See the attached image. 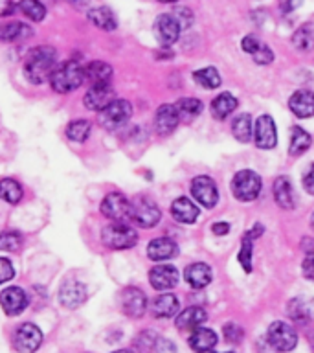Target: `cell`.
<instances>
[{"mask_svg": "<svg viewBox=\"0 0 314 353\" xmlns=\"http://www.w3.org/2000/svg\"><path fill=\"white\" fill-rule=\"evenodd\" d=\"M178 254V245L169 237H158L147 245V256L153 261H165Z\"/></svg>", "mask_w": 314, "mask_h": 353, "instance_id": "21", "label": "cell"}, {"mask_svg": "<svg viewBox=\"0 0 314 353\" xmlns=\"http://www.w3.org/2000/svg\"><path fill=\"white\" fill-rule=\"evenodd\" d=\"M182 121H193L202 112V101L197 98H182L175 103Z\"/></svg>", "mask_w": 314, "mask_h": 353, "instance_id": "33", "label": "cell"}, {"mask_svg": "<svg viewBox=\"0 0 314 353\" xmlns=\"http://www.w3.org/2000/svg\"><path fill=\"white\" fill-rule=\"evenodd\" d=\"M88 134H90V121L88 120H76L66 127V137L70 138L72 142H85Z\"/></svg>", "mask_w": 314, "mask_h": 353, "instance_id": "38", "label": "cell"}, {"mask_svg": "<svg viewBox=\"0 0 314 353\" xmlns=\"http://www.w3.org/2000/svg\"><path fill=\"white\" fill-rule=\"evenodd\" d=\"M131 114L132 107L127 99H114L103 110H99V123L107 131H114L123 123H127Z\"/></svg>", "mask_w": 314, "mask_h": 353, "instance_id": "5", "label": "cell"}, {"mask_svg": "<svg viewBox=\"0 0 314 353\" xmlns=\"http://www.w3.org/2000/svg\"><path fill=\"white\" fill-rule=\"evenodd\" d=\"M57 68V52L50 46L32 50L24 63L26 79L33 85H41L52 77L54 70Z\"/></svg>", "mask_w": 314, "mask_h": 353, "instance_id": "1", "label": "cell"}, {"mask_svg": "<svg viewBox=\"0 0 314 353\" xmlns=\"http://www.w3.org/2000/svg\"><path fill=\"white\" fill-rule=\"evenodd\" d=\"M180 309V303H178V298L175 294H160V296L154 298L153 302V314L156 319H171L175 316Z\"/></svg>", "mask_w": 314, "mask_h": 353, "instance_id": "27", "label": "cell"}, {"mask_svg": "<svg viewBox=\"0 0 314 353\" xmlns=\"http://www.w3.org/2000/svg\"><path fill=\"white\" fill-rule=\"evenodd\" d=\"M193 79L198 87L206 88V90H213V88L220 87V74L213 66H206V68L197 70L193 74Z\"/></svg>", "mask_w": 314, "mask_h": 353, "instance_id": "34", "label": "cell"}, {"mask_svg": "<svg viewBox=\"0 0 314 353\" xmlns=\"http://www.w3.org/2000/svg\"><path fill=\"white\" fill-rule=\"evenodd\" d=\"M101 239H103L105 247L112 248V250H125V248L136 245L138 234L134 228L125 223H112V225L105 226L101 232Z\"/></svg>", "mask_w": 314, "mask_h": 353, "instance_id": "4", "label": "cell"}, {"mask_svg": "<svg viewBox=\"0 0 314 353\" xmlns=\"http://www.w3.org/2000/svg\"><path fill=\"white\" fill-rule=\"evenodd\" d=\"M121 309L127 316L140 319L147 309V296L138 287H127L125 291L121 292Z\"/></svg>", "mask_w": 314, "mask_h": 353, "instance_id": "13", "label": "cell"}, {"mask_svg": "<svg viewBox=\"0 0 314 353\" xmlns=\"http://www.w3.org/2000/svg\"><path fill=\"white\" fill-rule=\"evenodd\" d=\"M180 123V116L175 105H162L154 116V129L162 137H167L175 131L176 125Z\"/></svg>", "mask_w": 314, "mask_h": 353, "instance_id": "18", "label": "cell"}, {"mask_svg": "<svg viewBox=\"0 0 314 353\" xmlns=\"http://www.w3.org/2000/svg\"><path fill=\"white\" fill-rule=\"evenodd\" d=\"M114 99L116 94L110 87V83H101V85H90L83 101H85V107H88L90 110H103Z\"/></svg>", "mask_w": 314, "mask_h": 353, "instance_id": "15", "label": "cell"}, {"mask_svg": "<svg viewBox=\"0 0 314 353\" xmlns=\"http://www.w3.org/2000/svg\"><path fill=\"white\" fill-rule=\"evenodd\" d=\"M15 350L21 353L37 352L39 346L43 344V331L35 324H22L13 335Z\"/></svg>", "mask_w": 314, "mask_h": 353, "instance_id": "10", "label": "cell"}, {"mask_svg": "<svg viewBox=\"0 0 314 353\" xmlns=\"http://www.w3.org/2000/svg\"><path fill=\"white\" fill-rule=\"evenodd\" d=\"M160 217H162V212H160L156 203H153L151 199L138 197L132 203L131 221H134L138 226H142V228H153V226L158 225Z\"/></svg>", "mask_w": 314, "mask_h": 353, "instance_id": "7", "label": "cell"}, {"mask_svg": "<svg viewBox=\"0 0 314 353\" xmlns=\"http://www.w3.org/2000/svg\"><path fill=\"white\" fill-rule=\"evenodd\" d=\"M303 188H305V192L314 195V164L303 175Z\"/></svg>", "mask_w": 314, "mask_h": 353, "instance_id": "47", "label": "cell"}, {"mask_svg": "<svg viewBox=\"0 0 314 353\" xmlns=\"http://www.w3.org/2000/svg\"><path fill=\"white\" fill-rule=\"evenodd\" d=\"M19 10L33 22H41L46 17V8L39 0H21Z\"/></svg>", "mask_w": 314, "mask_h": 353, "instance_id": "37", "label": "cell"}, {"mask_svg": "<svg viewBox=\"0 0 314 353\" xmlns=\"http://www.w3.org/2000/svg\"><path fill=\"white\" fill-rule=\"evenodd\" d=\"M241 46L247 54L252 55L253 61L259 63V65H270V63L274 61L272 50H270L263 41H259L258 37H253V35H247V37L242 39Z\"/></svg>", "mask_w": 314, "mask_h": 353, "instance_id": "20", "label": "cell"}, {"mask_svg": "<svg viewBox=\"0 0 314 353\" xmlns=\"http://www.w3.org/2000/svg\"><path fill=\"white\" fill-rule=\"evenodd\" d=\"M83 72H85V79L90 85L110 83V77H112V66L103 63V61H92V63H88L87 68H83Z\"/></svg>", "mask_w": 314, "mask_h": 353, "instance_id": "28", "label": "cell"}, {"mask_svg": "<svg viewBox=\"0 0 314 353\" xmlns=\"http://www.w3.org/2000/svg\"><path fill=\"white\" fill-rule=\"evenodd\" d=\"M184 278L193 289H204V287L211 283L213 272H211V267L208 263L198 261V263L187 265L186 270H184Z\"/></svg>", "mask_w": 314, "mask_h": 353, "instance_id": "19", "label": "cell"}, {"mask_svg": "<svg viewBox=\"0 0 314 353\" xmlns=\"http://www.w3.org/2000/svg\"><path fill=\"white\" fill-rule=\"evenodd\" d=\"M237 109V98L230 92L219 94L217 98L211 101V114L217 120H224Z\"/></svg>", "mask_w": 314, "mask_h": 353, "instance_id": "29", "label": "cell"}, {"mask_svg": "<svg viewBox=\"0 0 314 353\" xmlns=\"http://www.w3.org/2000/svg\"><path fill=\"white\" fill-rule=\"evenodd\" d=\"M311 225H313V228H314V214H313V217H311Z\"/></svg>", "mask_w": 314, "mask_h": 353, "instance_id": "54", "label": "cell"}, {"mask_svg": "<svg viewBox=\"0 0 314 353\" xmlns=\"http://www.w3.org/2000/svg\"><path fill=\"white\" fill-rule=\"evenodd\" d=\"M211 230H213L215 236H226L228 232H230V225L228 223H215L211 226Z\"/></svg>", "mask_w": 314, "mask_h": 353, "instance_id": "50", "label": "cell"}, {"mask_svg": "<svg viewBox=\"0 0 314 353\" xmlns=\"http://www.w3.org/2000/svg\"><path fill=\"white\" fill-rule=\"evenodd\" d=\"M269 344L278 352H291L297 344L296 331L292 330V325L285 324V322H274L269 327Z\"/></svg>", "mask_w": 314, "mask_h": 353, "instance_id": "8", "label": "cell"}, {"mask_svg": "<svg viewBox=\"0 0 314 353\" xmlns=\"http://www.w3.org/2000/svg\"><path fill=\"white\" fill-rule=\"evenodd\" d=\"M311 143H313V138H311V134L305 129H302V127H292L291 148H289V153L292 157H302L303 153H307Z\"/></svg>", "mask_w": 314, "mask_h": 353, "instance_id": "32", "label": "cell"}, {"mask_svg": "<svg viewBox=\"0 0 314 353\" xmlns=\"http://www.w3.org/2000/svg\"><path fill=\"white\" fill-rule=\"evenodd\" d=\"M231 132H233V137H236V140H239V142H248L250 138L253 137V129H252V118H250V114H239L236 118V120L231 121Z\"/></svg>", "mask_w": 314, "mask_h": 353, "instance_id": "35", "label": "cell"}, {"mask_svg": "<svg viewBox=\"0 0 314 353\" xmlns=\"http://www.w3.org/2000/svg\"><path fill=\"white\" fill-rule=\"evenodd\" d=\"M158 2H164V4H171V2H176V0H158Z\"/></svg>", "mask_w": 314, "mask_h": 353, "instance_id": "53", "label": "cell"}, {"mask_svg": "<svg viewBox=\"0 0 314 353\" xmlns=\"http://www.w3.org/2000/svg\"><path fill=\"white\" fill-rule=\"evenodd\" d=\"M132 203L123 195V193L112 192L103 199L101 203V214L107 219H112L114 223H123L131 219Z\"/></svg>", "mask_w": 314, "mask_h": 353, "instance_id": "6", "label": "cell"}, {"mask_svg": "<svg viewBox=\"0 0 314 353\" xmlns=\"http://www.w3.org/2000/svg\"><path fill=\"white\" fill-rule=\"evenodd\" d=\"M224 336L228 342H233V344H237V342L242 341V330L237 324L230 322V324L224 325Z\"/></svg>", "mask_w": 314, "mask_h": 353, "instance_id": "44", "label": "cell"}, {"mask_svg": "<svg viewBox=\"0 0 314 353\" xmlns=\"http://www.w3.org/2000/svg\"><path fill=\"white\" fill-rule=\"evenodd\" d=\"M253 239L248 234L242 236L241 250H239V263L247 272H252V256H253Z\"/></svg>", "mask_w": 314, "mask_h": 353, "instance_id": "39", "label": "cell"}, {"mask_svg": "<svg viewBox=\"0 0 314 353\" xmlns=\"http://www.w3.org/2000/svg\"><path fill=\"white\" fill-rule=\"evenodd\" d=\"M180 280V272L173 265H156L149 272V281L156 291H169Z\"/></svg>", "mask_w": 314, "mask_h": 353, "instance_id": "14", "label": "cell"}, {"mask_svg": "<svg viewBox=\"0 0 314 353\" xmlns=\"http://www.w3.org/2000/svg\"><path fill=\"white\" fill-rule=\"evenodd\" d=\"M300 6H302V0H281V11L283 13H291Z\"/></svg>", "mask_w": 314, "mask_h": 353, "instance_id": "49", "label": "cell"}, {"mask_svg": "<svg viewBox=\"0 0 314 353\" xmlns=\"http://www.w3.org/2000/svg\"><path fill=\"white\" fill-rule=\"evenodd\" d=\"M171 215L175 217L178 223L184 225H193L198 217V208L197 204L189 201L187 197H178L171 204Z\"/></svg>", "mask_w": 314, "mask_h": 353, "instance_id": "24", "label": "cell"}, {"mask_svg": "<svg viewBox=\"0 0 314 353\" xmlns=\"http://www.w3.org/2000/svg\"><path fill=\"white\" fill-rule=\"evenodd\" d=\"M289 107L297 118H313L314 116V92L297 90L289 99Z\"/></svg>", "mask_w": 314, "mask_h": 353, "instance_id": "22", "label": "cell"}, {"mask_svg": "<svg viewBox=\"0 0 314 353\" xmlns=\"http://www.w3.org/2000/svg\"><path fill=\"white\" fill-rule=\"evenodd\" d=\"M253 142L259 149H272L278 143V132H275V123L272 116H259L253 127Z\"/></svg>", "mask_w": 314, "mask_h": 353, "instance_id": "12", "label": "cell"}, {"mask_svg": "<svg viewBox=\"0 0 314 353\" xmlns=\"http://www.w3.org/2000/svg\"><path fill=\"white\" fill-rule=\"evenodd\" d=\"M261 188H263L261 176L252 170L239 171L231 181V193H233V197L237 201H242V203L258 199L259 193H261Z\"/></svg>", "mask_w": 314, "mask_h": 353, "instance_id": "3", "label": "cell"}, {"mask_svg": "<svg viewBox=\"0 0 314 353\" xmlns=\"http://www.w3.org/2000/svg\"><path fill=\"white\" fill-rule=\"evenodd\" d=\"M191 193L195 201L204 208H213L219 203V188L209 176H195L191 182Z\"/></svg>", "mask_w": 314, "mask_h": 353, "instance_id": "9", "label": "cell"}, {"mask_svg": "<svg viewBox=\"0 0 314 353\" xmlns=\"http://www.w3.org/2000/svg\"><path fill=\"white\" fill-rule=\"evenodd\" d=\"M59 300L61 303L68 309H76L85 303L87 300V285L81 281H66L65 285L61 287L59 291Z\"/></svg>", "mask_w": 314, "mask_h": 353, "instance_id": "17", "label": "cell"}, {"mask_svg": "<svg viewBox=\"0 0 314 353\" xmlns=\"http://www.w3.org/2000/svg\"><path fill=\"white\" fill-rule=\"evenodd\" d=\"M0 199L10 204H17L22 199V186L15 179H2L0 181Z\"/></svg>", "mask_w": 314, "mask_h": 353, "instance_id": "36", "label": "cell"}, {"mask_svg": "<svg viewBox=\"0 0 314 353\" xmlns=\"http://www.w3.org/2000/svg\"><path fill=\"white\" fill-rule=\"evenodd\" d=\"M112 353H134L131 350H118V352H112Z\"/></svg>", "mask_w": 314, "mask_h": 353, "instance_id": "51", "label": "cell"}, {"mask_svg": "<svg viewBox=\"0 0 314 353\" xmlns=\"http://www.w3.org/2000/svg\"><path fill=\"white\" fill-rule=\"evenodd\" d=\"M292 43L296 46L297 50H303V52H307L314 46V32L311 30V26H303L300 28L296 33H294V37H292Z\"/></svg>", "mask_w": 314, "mask_h": 353, "instance_id": "41", "label": "cell"}, {"mask_svg": "<svg viewBox=\"0 0 314 353\" xmlns=\"http://www.w3.org/2000/svg\"><path fill=\"white\" fill-rule=\"evenodd\" d=\"M208 319V314L204 311L202 307H187L184 309L178 316H176V327L180 331H187V330H197L200 327V324H204Z\"/></svg>", "mask_w": 314, "mask_h": 353, "instance_id": "26", "label": "cell"}, {"mask_svg": "<svg viewBox=\"0 0 314 353\" xmlns=\"http://www.w3.org/2000/svg\"><path fill=\"white\" fill-rule=\"evenodd\" d=\"M83 79H85V72L76 61H68V63H63L54 70L52 77H50V83H52V88L55 92L68 94L72 90L81 87Z\"/></svg>", "mask_w": 314, "mask_h": 353, "instance_id": "2", "label": "cell"}, {"mask_svg": "<svg viewBox=\"0 0 314 353\" xmlns=\"http://www.w3.org/2000/svg\"><path fill=\"white\" fill-rule=\"evenodd\" d=\"M274 199L283 210H294L296 197H294V188L286 176H278L274 181Z\"/></svg>", "mask_w": 314, "mask_h": 353, "instance_id": "25", "label": "cell"}, {"mask_svg": "<svg viewBox=\"0 0 314 353\" xmlns=\"http://www.w3.org/2000/svg\"><path fill=\"white\" fill-rule=\"evenodd\" d=\"M211 353H215V352H211Z\"/></svg>", "mask_w": 314, "mask_h": 353, "instance_id": "55", "label": "cell"}, {"mask_svg": "<svg viewBox=\"0 0 314 353\" xmlns=\"http://www.w3.org/2000/svg\"><path fill=\"white\" fill-rule=\"evenodd\" d=\"M88 19H90L94 26L103 30V32H112L118 26L114 13L109 8H94V10L88 11Z\"/></svg>", "mask_w": 314, "mask_h": 353, "instance_id": "30", "label": "cell"}, {"mask_svg": "<svg viewBox=\"0 0 314 353\" xmlns=\"http://www.w3.org/2000/svg\"><path fill=\"white\" fill-rule=\"evenodd\" d=\"M217 333L209 327H197L193 331V335L189 336V347L195 353H208L217 346Z\"/></svg>", "mask_w": 314, "mask_h": 353, "instance_id": "23", "label": "cell"}, {"mask_svg": "<svg viewBox=\"0 0 314 353\" xmlns=\"http://www.w3.org/2000/svg\"><path fill=\"white\" fill-rule=\"evenodd\" d=\"M302 272L307 280H314V247L307 250V256L303 259Z\"/></svg>", "mask_w": 314, "mask_h": 353, "instance_id": "45", "label": "cell"}, {"mask_svg": "<svg viewBox=\"0 0 314 353\" xmlns=\"http://www.w3.org/2000/svg\"><path fill=\"white\" fill-rule=\"evenodd\" d=\"M160 336L154 333V331H142L140 335L136 336V342L134 346L140 353H151L153 350H156V344H158Z\"/></svg>", "mask_w": 314, "mask_h": 353, "instance_id": "40", "label": "cell"}, {"mask_svg": "<svg viewBox=\"0 0 314 353\" xmlns=\"http://www.w3.org/2000/svg\"><path fill=\"white\" fill-rule=\"evenodd\" d=\"M156 352L158 353H175V346H173L169 341H165V339H162V336H160L158 344H156Z\"/></svg>", "mask_w": 314, "mask_h": 353, "instance_id": "48", "label": "cell"}, {"mask_svg": "<svg viewBox=\"0 0 314 353\" xmlns=\"http://www.w3.org/2000/svg\"><path fill=\"white\" fill-rule=\"evenodd\" d=\"M182 26L180 22L176 21V17L173 13H164V15L156 17L154 21V35L164 46H171L176 43V39L180 37Z\"/></svg>", "mask_w": 314, "mask_h": 353, "instance_id": "11", "label": "cell"}, {"mask_svg": "<svg viewBox=\"0 0 314 353\" xmlns=\"http://www.w3.org/2000/svg\"><path fill=\"white\" fill-rule=\"evenodd\" d=\"M0 305H2L6 314L17 316L26 309L28 294L22 291L21 287H8L0 292Z\"/></svg>", "mask_w": 314, "mask_h": 353, "instance_id": "16", "label": "cell"}, {"mask_svg": "<svg viewBox=\"0 0 314 353\" xmlns=\"http://www.w3.org/2000/svg\"><path fill=\"white\" fill-rule=\"evenodd\" d=\"M289 307H291V316L294 320H305V305H303L302 302H300V300H292L291 302V305H289Z\"/></svg>", "mask_w": 314, "mask_h": 353, "instance_id": "46", "label": "cell"}, {"mask_svg": "<svg viewBox=\"0 0 314 353\" xmlns=\"http://www.w3.org/2000/svg\"><path fill=\"white\" fill-rule=\"evenodd\" d=\"M30 35H32V28H28L26 24L19 21L0 24V41H6V43H13L19 39L30 37Z\"/></svg>", "mask_w": 314, "mask_h": 353, "instance_id": "31", "label": "cell"}, {"mask_svg": "<svg viewBox=\"0 0 314 353\" xmlns=\"http://www.w3.org/2000/svg\"><path fill=\"white\" fill-rule=\"evenodd\" d=\"M13 276H15V269H13L10 259L0 258V285L6 283V281L13 280Z\"/></svg>", "mask_w": 314, "mask_h": 353, "instance_id": "43", "label": "cell"}, {"mask_svg": "<svg viewBox=\"0 0 314 353\" xmlns=\"http://www.w3.org/2000/svg\"><path fill=\"white\" fill-rule=\"evenodd\" d=\"M22 247V239L17 232H2L0 234V250L17 252Z\"/></svg>", "mask_w": 314, "mask_h": 353, "instance_id": "42", "label": "cell"}, {"mask_svg": "<svg viewBox=\"0 0 314 353\" xmlns=\"http://www.w3.org/2000/svg\"><path fill=\"white\" fill-rule=\"evenodd\" d=\"M68 2H72V4H79V2H85V0H68ZM88 2V0H87Z\"/></svg>", "mask_w": 314, "mask_h": 353, "instance_id": "52", "label": "cell"}]
</instances>
